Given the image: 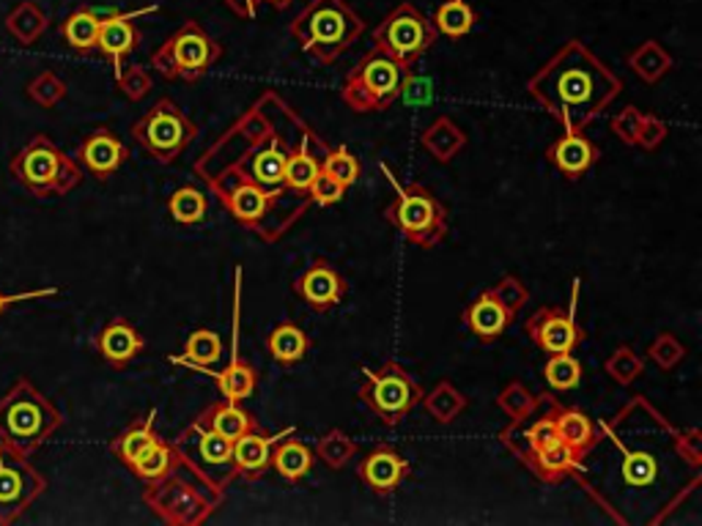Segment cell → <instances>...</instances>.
Here are the masks:
<instances>
[{
  "label": "cell",
  "mask_w": 702,
  "mask_h": 526,
  "mask_svg": "<svg viewBox=\"0 0 702 526\" xmlns=\"http://www.w3.org/2000/svg\"><path fill=\"white\" fill-rule=\"evenodd\" d=\"M94 346L107 365L121 371L134 356L143 354L145 338L127 322V318H113L110 324H105V327L100 329V335L94 338Z\"/></svg>",
  "instance_id": "obj_25"
},
{
  "label": "cell",
  "mask_w": 702,
  "mask_h": 526,
  "mask_svg": "<svg viewBox=\"0 0 702 526\" xmlns=\"http://www.w3.org/2000/svg\"><path fill=\"white\" fill-rule=\"evenodd\" d=\"M409 85H412V67L374 47L346 74L340 100L354 113H382L396 105Z\"/></svg>",
  "instance_id": "obj_6"
},
{
  "label": "cell",
  "mask_w": 702,
  "mask_h": 526,
  "mask_svg": "<svg viewBox=\"0 0 702 526\" xmlns=\"http://www.w3.org/2000/svg\"><path fill=\"white\" fill-rule=\"evenodd\" d=\"M604 371H607V376L612 378L615 384H620V387H629V384H634L636 378L645 373V360H642L640 354H636L631 346H618L615 349V354L607 356V362H604Z\"/></svg>",
  "instance_id": "obj_43"
},
{
  "label": "cell",
  "mask_w": 702,
  "mask_h": 526,
  "mask_svg": "<svg viewBox=\"0 0 702 526\" xmlns=\"http://www.w3.org/2000/svg\"><path fill=\"white\" fill-rule=\"evenodd\" d=\"M223 356V340L218 332L201 327L187 338L185 356H171V362L176 365H190V367H209Z\"/></svg>",
  "instance_id": "obj_40"
},
{
  "label": "cell",
  "mask_w": 702,
  "mask_h": 526,
  "mask_svg": "<svg viewBox=\"0 0 702 526\" xmlns=\"http://www.w3.org/2000/svg\"><path fill=\"white\" fill-rule=\"evenodd\" d=\"M642 118H645V113H642L640 107L625 105L623 110L612 118V132L618 135L625 145H636V135H640Z\"/></svg>",
  "instance_id": "obj_52"
},
{
  "label": "cell",
  "mask_w": 702,
  "mask_h": 526,
  "mask_svg": "<svg viewBox=\"0 0 702 526\" xmlns=\"http://www.w3.org/2000/svg\"><path fill=\"white\" fill-rule=\"evenodd\" d=\"M58 289H36V291H25V294H3L0 291V316L7 311L9 305H17V302H28V300H45V296H56Z\"/></svg>",
  "instance_id": "obj_54"
},
{
  "label": "cell",
  "mask_w": 702,
  "mask_h": 526,
  "mask_svg": "<svg viewBox=\"0 0 702 526\" xmlns=\"http://www.w3.org/2000/svg\"><path fill=\"white\" fill-rule=\"evenodd\" d=\"M63 414L28 382L20 378L0 398V442L23 455H34L58 428Z\"/></svg>",
  "instance_id": "obj_5"
},
{
  "label": "cell",
  "mask_w": 702,
  "mask_h": 526,
  "mask_svg": "<svg viewBox=\"0 0 702 526\" xmlns=\"http://www.w3.org/2000/svg\"><path fill=\"white\" fill-rule=\"evenodd\" d=\"M329 145L324 143L321 135L307 124L302 129L300 143L294 145V151L289 154V162H285V184L294 192L307 195L311 184L316 182V176L321 173V160L327 156Z\"/></svg>",
  "instance_id": "obj_21"
},
{
  "label": "cell",
  "mask_w": 702,
  "mask_h": 526,
  "mask_svg": "<svg viewBox=\"0 0 702 526\" xmlns=\"http://www.w3.org/2000/svg\"><path fill=\"white\" fill-rule=\"evenodd\" d=\"M489 291H491V296H494V300L500 302V305L505 307L513 318L518 316V311H522V307L527 305V300H530V291H527V285H524L518 278H513V274H505V278H502L496 285H491Z\"/></svg>",
  "instance_id": "obj_48"
},
{
  "label": "cell",
  "mask_w": 702,
  "mask_h": 526,
  "mask_svg": "<svg viewBox=\"0 0 702 526\" xmlns=\"http://www.w3.org/2000/svg\"><path fill=\"white\" fill-rule=\"evenodd\" d=\"M604 431V428H601ZM609 436H612V444L615 447L623 453V464H620V477H623L625 486L631 488H645V486H653L658 477V460L656 455L645 453V449H629L625 447L623 439L615 436L612 431H607Z\"/></svg>",
  "instance_id": "obj_36"
},
{
  "label": "cell",
  "mask_w": 702,
  "mask_h": 526,
  "mask_svg": "<svg viewBox=\"0 0 702 526\" xmlns=\"http://www.w3.org/2000/svg\"><path fill=\"white\" fill-rule=\"evenodd\" d=\"M179 460H182V449L176 447V444L156 442L154 447L145 449V453L140 455V458L134 460L129 469H132V475L138 477V480L154 482V480H160V477H165L167 471L176 469V466H179Z\"/></svg>",
  "instance_id": "obj_38"
},
{
  "label": "cell",
  "mask_w": 702,
  "mask_h": 526,
  "mask_svg": "<svg viewBox=\"0 0 702 526\" xmlns=\"http://www.w3.org/2000/svg\"><path fill=\"white\" fill-rule=\"evenodd\" d=\"M667 135H669L667 124H664L658 116H647V113H645V118H642L640 135H636V145H640V149L653 151V149H658V145H662L664 140H667Z\"/></svg>",
  "instance_id": "obj_53"
},
{
  "label": "cell",
  "mask_w": 702,
  "mask_h": 526,
  "mask_svg": "<svg viewBox=\"0 0 702 526\" xmlns=\"http://www.w3.org/2000/svg\"><path fill=\"white\" fill-rule=\"evenodd\" d=\"M67 83H63L56 72L36 74L28 83V96L42 107H56L58 102L67 100Z\"/></svg>",
  "instance_id": "obj_47"
},
{
  "label": "cell",
  "mask_w": 702,
  "mask_h": 526,
  "mask_svg": "<svg viewBox=\"0 0 702 526\" xmlns=\"http://www.w3.org/2000/svg\"><path fill=\"white\" fill-rule=\"evenodd\" d=\"M223 3L236 14V17L253 20L258 14V3H261V0H223Z\"/></svg>",
  "instance_id": "obj_55"
},
{
  "label": "cell",
  "mask_w": 702,
  "mask_h": 526,
  "mask_svg": "<svg viewBox=\"0 0 702 526\" xmlns=\"http://www.w3.org/2000/svg\"><path fill=\"white\" fill-rule=\"evenodd\" d=\"M464 324H467L475 338L483 340V343H491V340H496L511 327L513 316L491 296V291H483V294L464 311Z\"/></svg>",
  "instance_id": "obj_28"
},
{
  "label": "cell",
  "mask_w": 702,
  "mask_h": 526,
  "mask_svg": "<svg viewBox=\"0 0 702 526\" xmlns=\"http://www.w3.org/2000/svg\"><path fill=\"white\" fill-rule=\"evenodd\" d=\"M547 160L552 162L569 182H580V178L601 160V149L582 132H565L560 135L554 143H549Z\"/></svg>",
  "instance_id": "obj_22"
},
{
  "label": "cell",
  "mask_w": 702,
  "mask_h": 526,
  "mask_svg": "<svg viewBox=\"0 0 702 526\" xmlns=\"http://www.w3.org/2000/svg\"><path fill=\"white\" fill-rule=\"evenodd\" d=\"M518 460H522L538 480L549 482V486H558L563 477L576 475V471L582 469V460L585 458L565 442H554L549 444V447L533 449V453L522 455Z\"/></svg>",
  "instance_id": "obj_26"
},
{
  "label": "cell",
  "mask_w": 702,
  "mask_h": 526,
  "mask_svg": "<svg viewBox=\"0 0 702 526\" xmlns=\"http://www.w3.org/2000/svg\"><path fill=\"white\" fill-rule=\"evenodd\" d=\"M382 171L396 189V200L385 209V220L423 249L445 242L447 227H451L445 203L423 184H401L387 165H382Z\"/></svg>",
  "instance_id": "obj_7"
},
{
  "label": "cell",
  "mask_w": 702,
  "mask_h": 526,
  "mask_svg": "<svg viewBox=\"0 0 702 526\" xmlns=\"http://www.w3.org/2000/svg\"><path fill=\"white\" fill-rule=\"evenodd\" d=\"M358 477L376 496H390L401 488L403 480L412 477V464L393 444L382 442L365 455L363 464H358Z\"/></svg>",
  "instance_id": "obj_16"
},
{
  "label": "cell",
  "mask_w": 702,
  "mask_h": 526,
  "mask_svg": "<svg viewBox=\"0 0 702 526\" xmlns=\"http://www.w3.org/2000/svg\"><path fill=\"white\" fill-rule=\"evenodd\" d=\"M173 444H176L187 458H192L198 466H203V469H223V466H231V455H234V442H231V439L220 436L218 431H212V428H207L198 420H192Z\"/></svg>",
  "instance_id": "obj_20"
},
{
  "label": "cell",
  "mask_w": 702,
  "mask_h": 526,
  "mask_svg": "<svg viewBox=\"0 0 702 526\" xmlns=\"http://www.w3.org/2000/svg\"><path fill=\"white\" fill-rule=\"evenodd\" d=\"M47 491V480L28 455L0 444V526H12Z\"/></svg>",
  "instance_id": "obj_13"
},
{
  "label": "cell",
  "mask_w": 702,
  "mask_h": 526,
  "mask_svg": "<svg viewBox=\"0 0 702 526\" xmlns=\"http://www.w3.org/2000/svg\"><path fill=\"white\" fill-rule=\"evenodd\" d=\"M129 160V149L121 143L113 129L100 127L80 143L78 165H83L100 182H107L124 162Z\"/></svg>",
  "instance_id": "obj_19"
},
{
  "label": "cell",
  "mask_w": 702,
  "mask_h": 526,
  "mask_svg": "<svg viewBox=\"0 0 702 526\" xmlns=\"http://www.w3.org/2000/svg\"><path fill=\"white\" fill-rule=\"evenodd\" d=\"M420 143L440 165H447V162H453V156H458L467 149V135H464L461 127H456L451 116H440L420 135Z\"/></svg>",
  "instance_id": "obj_31"
},
{
  "label": "cell",
  "mask_w": 702,
  "mask_h": 526,
  "mask_svg": "<svg viewBox=\"0 0 702 526\" xmlns=\"http://www.w3.org/2000/svg\"><path fill=\"white\" fill-rule=\"evenodd\" d=\"M311 349H313L311 335L294 322L278 324V327L267 335V351L272 354L274 362H280V365L285 367L305 360V356L311 354Z\"/></svg>",
  "instance_id": "obj_32"
},
{
  "label": "cell",
  "mask_w": 702,
  "mask_h": 526,
  "mask_svg": "<svg viewBox=\"0 0 702 526\" xmlns=\"http://www.w3.org/2000/svg\"><path fill=\"white\" fill-rule=\"evenodd\" d=\"M289 31L313 61L332 67L365 34V23L346 0H311Z\"/></svg>",
  "instance_id": "obj_4"
},
{
  "label": "cell",
  "mask_w": 702,
  "mask_h": 526,
  "mask_svg": "<svg viewBox=\"0 0 702 526\" xmlns=\"http://www.w3.org/2000/svg\"><path fill=\"white\" fill-rule=\"evenodd\" d=\"M167 211H171V217L179 222V225H198V222L207 217L209 203L207 198H203V192H198L196 187L185 184V187H179L171 195Z\"/></svg>",
  "instance_id": "obj_42"
},
{
  "label": "cell",
  "mask_w": 702,
  "mask_h": 526,
  "mask_svg": "<svg viewBox=\"0 0 702 526\" xmlns=\"http://www.w3.org/2000/svg\"><path fill=\"white\" fill-rule=\"evenodd\" d=\"M423 387L412 378V373L396 360H387L379 371L365 367L358 384V398L368 406L371 414L387 428H396L412 414L423 400Z\"/></svg>",
  "instance_id": "obj_10"
},
{
  "label": "cell",
  "mask_w": 702,
  "mask_h": 526,
  "mask_svg": "<svg viewBox=\"0 0 702 526\" xmlns=\"http://www.w3.org/2000/svg\"><path fill=\"white\" fill-rule=\"evenodd\" d=\"M527 91L565 132H585L618 100L623 80L585 42L571 39L527 80Z\"/></svg>",
  "instance_id": "obj_2"
},
{
  "label": "cell",
  "mask_w": 702,
  "mask_h": 526,
  "mask_svg": "<svg viewBox=\"0 0 702 526\" xmlns=\"http://www.w3.org/2000/svg\"><path fill=\"white\" fill-rule=\"evenodd\" d=\"M343 195H346L343 184L335 182V178H329L327 173H318L316 182H313L311 189H307V198H311V203L321 206V209L338 206L340 200H343Z\"/></svg>",
  "instance_id": "obj_51"
},
{
  "label": "cell",
  "mask_w": 702,
  "mask_h": 526,
  "mask_svg": "<svg viewBox=\"0 0 702 526\" xmlns=\"http://www.w3.org/2000/svg\"><path fill=\"white\" fill-rule=\"evenodd\" d=\"M47 28H50V17H47L45 9H42L39 3H34V0H23V3L14 7L7 17V31L23 47H31L34 42H39Z\"/></svg>",
  "instance_id": "obj_35"
},
{
  "label": "cell",
  "mask_w": 702,
  "mask_h": 526,
  "mask_svg": "<svg viewBox=\"0 0 702 526\" xmlns=\"http://www.w3.org/2000/svg\"><path fill=\"white\" fill-rule=\"evenodd\" d=\"M154 420H156V411L151 409L149 414L134 420L127 431L118 433V436L110 442V453L116 455L127 469L145 453V449H151L156 442H162L160 433L154 431Z\"/></svg>",
  "instance_id": "obj_30"
},
{
  "label": "cell",
  "mask_w": 702,
  "mask_h": 526,
  "mask_svg": "<svg viewBox=\"0 0 702 526\" xmlns=\"http://www.w3.org/2000/svg\"><path fill=\"white\" fill-rule=\"evenodd\" d=\"M543 398H547L549 409H552L560 439H563L569 447H574L582 458H587V455L598 447V442H601V428H598L585 411L576 409V406H563L549 393H543Z\"/></svg>",
  "instance_id": "obj_23"
},
{
  "label": "cell",
  "mask_w": 702,
  "mask_h": 526,
  "mask_svg": "<svg viewBox=\"0 0 702 526\" xmlns=\"http://www.w3.org/2000/svg\"><path fill=\"white\" fill-rule=\"evenodd\" d=\"M436 36L440 34H436L434 23L412 3L396 7L374 28L376 50L387 52L390 58L409 63V67H414L434 47Z\"/></svg>",
  "instance_id": "obj_12"
},
{
  "label": "cell",
  "mask_w": 702,
  "mask_h": 526,
  "mask_svg": "<svg viewBox=\"0 0 702 526\" xmlns=\"http://www.w3.org/2000/svg\"><path fill=\"white\" fill-rule=\"evenodd\" d=\"M358 444L351 442L349 436H346L340 428H332L329 433H324L321 439L316 442V449H313V455H316L318 460H321L327 469H346V466L351 464V458L358 455Z\"/></svg>",
  "instance_id": "obj_41"
},
{
  "label": "cell",
  "mask_w": 702,
  "mask_h": 526,
  "mask_svg": "<svg viewBox=\"0 0 702 526\" xmlns=\"http://www.w3.org/2000/svg\"><path fill=\"white\" fill-rule=\"evenodd\" d=\"M346 291H349V283L327 258L311 260L307 269H302L294 280V294L316 313H327L338 307L343 302Z\"/></svg>",
  "instance_id": "obj_15"
},
{
  "label": "cell",
  "mask_w": 702,
  "mask_h": 526,
  "mask_svg": "<svg viewBox=\"0 0 702 526\" xmlns=\"http://www.w3.org/2000/svg\"><path fill=\"white\" fill-rule=\"evenodd\" d=\"M647 356H651L662 371H672V367H678L680 362H683L686 349L672 332H662L656 340H653L651 349H647Z\"/></svg>",
  "instance_id": "obj_50"
},
{
  "label": "cell",
  "mask_w": 702,
  "mask_h": 526,
  "mask_svg": "<svg viewBox=\"0 0 702 526\" xmlns=\"http://www.w3.org/2000/svg\"><path fill=\"white\" fill-rule=\"evenodd\" d=\"M100 23L102 17L94 9H74L61 23V36L69 50L78 52V56H91L96 50V39H100Z\"/></svg>",
  "instance_id": "obj_33"
},
{
  "label": "cell",
  "mask_w": 702,
  "mask_h": 526,
  "mask_svg": "<svg viewBox=\"0 0 702 526\" xmlns=\"http://www.w3.org/2000/svg\"><path fill=\"white\" fill-rule=\"evenodd\" d=\"M420 404L425 406V411H429L436 422H442V425H451V422H456L458 417L467 411L469 398L464 393H458L451 382H440L429 395H423V400H420Z\"/></svg>",
  "instance_id": "obj_39"
},
{
  "label": "cell",
  "mask_w": 702,
  "mask_h": 526,
  "mask_svg": "<svg viewBox=\"0 0 702 526\" xmlns=\"http://www.w3.org/2000/svg\"><path fill=\"white\" fill-rule=\"evenodd\" d=\"M313 464H316V455H313V449L305 442H300L294 436V431L278 439V444L272 447V469L285 482H300L302 477L311 475Z\"/></svg>",
  "instance_id": "obj_29"
},
{
  "label": "cell",
  "mask_w": 702,
  "mask_h": 526,
  "mask_svg": "<svg viewBox=\"0 0 702 526\" xmlns=\"http://www.w3.org/2000/svg\"><path fill=\"white\" fill-rule=\"evenodd\" d=\"M527 335L543 354H574L576 346L587 338L585 327L576 322L574 307H541L527 318Z\"/></svg>",
  "instance_id": "obj_14"
},
{
  "label": "cell",
  "mask_w": 702,
  "mask_h": 526,
  "mask_svg": "<svg viewBox=\"0 0 702 526\" xmlns=\"http://www.w3.org/2000/svg\"><path fill=\"white\" fill-rule=\"evenodd\" d=\"M116 83H118V89H121V94L132 102L145 100V96H149V91L154 89V80H151L149 69L140 67V63L124 67L121 72L116 74Z\"/></svg>",
  "instance_id": "obj_49"
},
{
  "label": "cell",
  "mask_w": 702,
  "mask_h": 526,
  "mask_svg": "<svg viewBox=\"0 0 702 526\" xmlns=\"http://www.w3.org/2000/svg\"><path fill=\"white\" fill-rule=\"evenodd\" d=\"M543 376L554 393H569L582 382V362L574 354H552L543 365Z\"/></svg>",
  "instance_id": "obj_45"
},
{
  "label": "cell",
  "mask_w": 702,
  "mask_h": 526,
  "mask_svg": "<svg viewBox=\"0 0 702 526\" xmlns=\"http://www.w3.org/2000/svg\"><path fill=\"white\" fill-rule=\"evenodd\" d=\"M198 422H203V425L218 431L220 436L231 439V442H236V439L245 436V433L250 431H261L256 417H253L245 406L229 398L209 404L207 409L201 411V417H198Z\"/></svg>",
  "instance_id": "obj_27"
},
{
  "label": "cell",
  "mask_w": 702,
  "mask_h": 526,
  "mask_svg": "<svg viewBox=\"0 0 702 526\" xmlns=\"http://www.w3.org/2000/svg\"><path fill=\"white\" fill-rule=\"evenodd\" d=\"M431 23H434L436 34L447 36V39H464L478 25V14L467 0H445L436 7Z\"/></svg>",
  "instance_id": "obj_37"
},
{
  "label": "cell",
  "mask_w": 702,
  "mask_h": 526,
  "mask_svg": "<svg viewBox=\"0 0 702 526\" xmlns=\"http://www.w3.org/2000/svg\"><path fill=\"white\" fill-rule=\"evenodd\" d=\"M285 433H264L250 431L245 436H239L234 442V455H231V471L234 477H247V480H258L272 469V447L278 444V439H283Z\"/></svg>",
  "instance_id": "obj_24"
},
{
  "label": "cell",
  "mask_w": 702,
  "mask_h": 526,
  "mask_svg": "<svg viewBox=\"0 0 702 526\" xmlns=\"http://www.w3.org/2000/svg\"><path fill=\"white\" fill-rule=\"evenodd\" d=\"M156 7L138 9V12H113L107 17H102L100 23V39H96V50L113 63V72H121L124 58L129 52L138 50L140 45V31L134 25V20L145 17V14H154Z\"/></svg>",
  "instance_id": "obj_17"
},
{
  "label": "cell",
  "mask_w": 702,
  "mask_h": 526,
  "mask_svg": "<svg viewBox=\"0 0 702 526\" xmlns=\"http://www.w3.org/2000/svg\"><path fill=\"white\" fill-rule=\"evenodd\" d=\"M132 138L143 145L145 154L154 156V162L173 165L198 138V127L176 102L162 96L151 110H145L132 124Z\"/></svg>",
  "instance_id": "obj_11"
},
{
  "label": "cell",
  "mask_w": 702,
  "mask_h": 526,
  "mask_svg": "<svg viewBox=\"0 0 702 526\" xmlns=\"http://www.w3.org/2000/svg\"><path fill=\"white\" fill-rule=\"evenodd\" d=\"M307 127L278 91H264L196 162L207 184L242 227L267 244L280 242L311 209L307 195L285 184V162Z\"/></svg>",
  "instance_id": "obj_1"
},
{
  "label": "cell",
  "mask_w": 702,
  "mask_h": 526,
  "mask_svg": "<svg viewBox=\"0 0 702 526\" xmlns=\"http://www.w3.org/2000/svg\"><path fill=\"white\" fill-rule=\"evenodd\" d=\"M239 291H242V269L236 272V296H234V356H231L229 367L220 373H209L207 367H196V371H203L207 376H214V384H218L220 395L229 400H236L242 404L245 398H250L253 389L258 384V371L247 360H242L239 354Z\"/></svg>",
  "instance_id": "obj_18"
},
{
  "label": "cell",
  "mask_w": 702,
  "mask_h": 526,
  "mask_svg": "<svg viewBox=\"0 0 702 526\" xmlns=\"http://www.w3.org/2000/svg\"><path fill=\"white\" fill-rule=\"evenodd\" d=\"M496 406H500L511 420H527V417H533L541 409V395H533L522 382H511L496 395Z\"/></svg>",
  "instance_id": "obj_44"
},
{
  "label": "cell",
  "mask_w": 702,
  "mask_h": 526,
  "mask_svg": "<svg viewBox=\"0 0 702 526\" xmlns=\"http://www.w3.org/2000/svg\"><path fill=\"white\" fill-rule=\"evenodd\" d=\"M225 486L203 466L182 453L179 466L154 482H145L143 502L167 526H201L223 504Z\"/></svg>",
  "instance_id": "obj_3"
},
{
  "label": "cell",
  "mask_w": 702,
  "mask_h": 526,
  "mask_svg": "<svg viewBox=\"0 0 702 526\" xmlns=\"http://www.w3.org/2000/svg\"><path fill=\"white\" fill-rule=\"evenodd\" d=\"M625 63H629V69L642 80V83L653 85V83H658V80L667 78L675 61H672V56L664 50V45H658L656 39H647V42H642L636 50L629 52Z\"/></svg>",
  "instance_id": "obj_34"
},
{
  "label": "cell",
  "mask_w": 702,
  "mask_h": 526,
  "mask_svg": "<svg viewBox=\"0 0 702 526\" xmlns=\"http://www.w3.org/2000/svg\"><path fill=\"white\" fill-rule=\"evenodd\" d=\"M321 173H327L329 178H335V182H340L349 189L351 184H358L363 167H360V160L346 145H335L321 160Z\"/></svg>",
  "instance_id": "obj_46"
},
{
  "label": "cell",
  "mask_w": 702,
  "mask_h": 526,
  "mask_svg": "<svg viewBox=\"0 0 702 526\" xmlns=\"http://www.w3.org/2000/svg\"><path fill=\"white\" fill-rule=\"evenodd\" d=\"M220 58H223V45L212 39L198 20H185L171 39L151 52V67L165 80L198 83L212 72Z\"/></svg>",
  "instance_id": "obj_9"
},
{
  "label": "cell",
  "mask_w": 702,
  "mask_h": 526,
  "mask_svg": "<svg viewBox=\"0 0 702 526\" xmlns=\"http://www.w3.org/2000/svg\"><path fill=\"white\" fill-rule=\"evenodd\" d=\"M264 3H269V7H272V9H278V12H283V9L291 7L294 0H264Z\"/></svg>",
  "instance_id": "obj_56"
},
{
  "label": "cell",
  "mask_w": 702,
  "mask_h": 526,
  "mask_svg": "<svg viewBox=\"0 0 702 526\" xmlns=\"http://www.w3.org/2000/svg\"><path fill=\"white\" fill-rule=\"evenodd\" d=\"M9 171L36 198L69 195L83 182V167L45 135H36L23 151H17L9 162Z\"/></svg>",
  "instance_id": "obj_8"
}]
</instances>
